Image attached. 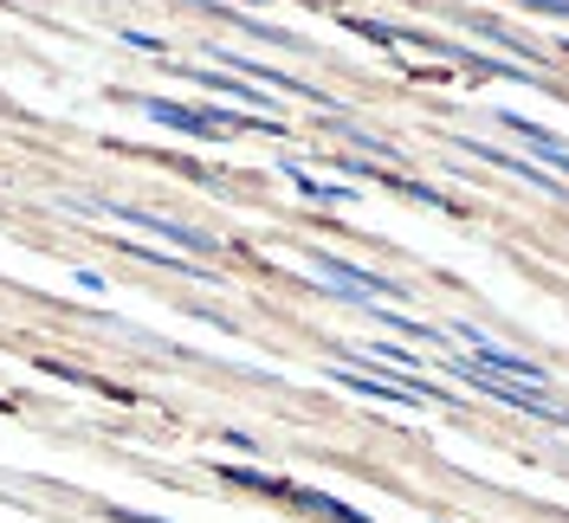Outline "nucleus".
Segmentation results:
<instances>
[{
	"label": "nucleus",
	"instance_id": "39448f33",
	"mask_svg": "<svg viewBox=\"0 0 569 523\" xmlns=\"http://www.w3.org/2000/svg\"><path fill=\"white\" fill-rule=\"evenodd\" d=\"M291 181H298V194H311V201H337V194H343V188H323L311 174H291Z\"/></svg>",
	"mask_w": 569,
	"mask_h": 523
},
{
	"label": "nucleus",
	"instance_id": "f257e3e1",
	"mask_svg": "<svg viewBox=\"0 0 569 523\" xmlns=\"http://www.w3.org/2000/svg\"><path fill=\"white\" fill-rule=\"evenodd\" d=\"M142 117H156V123H169V130H194V137H213V130H252L240 110H188V104H162V98H149Z\"/></svg>",
	"mask_w": 569,
	"mask_h": 523
},
{
	"label": "nucleus",
	"instance_id": "20e7f679",
	"mask_svg": "<svg viewBox=\"0 0 569 523\" xmlns=\"http://www.w3.org/2000/svg\"><path fill=\"white\" fill-rule=\"evenodd\" d=\"M505 130H511V137H525V142H531L537 155L550 162V174H563V142L550 137V130H537V123H525V117H505Z\"/></svg>",
	"mask_w": 569,
	"mask_h": 523
},
{
	"label": "nucleus",
	"instance_id": "7ed1b4c3",
	"mask_svg": "<svg viewBox=\"0 0 569 523\" xmlns=\"http://www.w3.org/2000/svg\"><path fill=\"white\" fill-rule=\"evenodd\" d=\"M104 213H117V220H130V227H142V233H162V240H176L181 252H208V233H194V227H181V220H162V213H142V208H123V201H110Z\"/></svg>",
	"mask_w": 569,
	"mask_h": 523
},
{
	"label": "nucleus",
	"instance_id": "423d86ee",
	"mask_svg": "<svg viewBox=\"0 0 569 523\" xmlns=\"http://www.w3.org/2000/svg\"><path fill=\"white\" fill-rule=\"evenodd\" d=\"M525 7H537V13H557V20H563V0H525Z\"/></svg>",
	"mask_w": 569,
	"mask_h": 523
},
{
	"label": "nucleus",
	"instance_id": "f03ea898",
	"mask_svg": "<svg viewBox=\"0 0 569 523\" xmlns=\"http://www.w3.org/2000/svg\"><path fill=\"white\" fill-rule=\"evenodd\" d=\"M318 272H323V279H337V284H343V298H369V304L395 298V284H389V279L362 272V265H350V259H330V252H318Z\"/></svg>",
	"mask_w": 569,
	"mask_h": 523
}]
</instances>
